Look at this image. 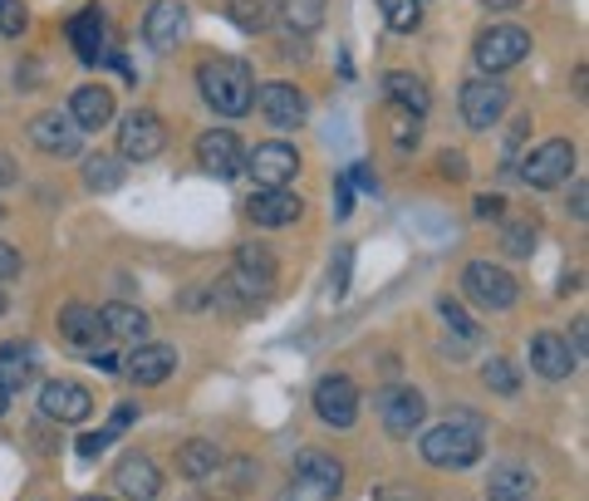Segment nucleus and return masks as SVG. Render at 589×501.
I'll list each match as a JSON object with an SVG mask.
<instances>
[{
	"instance_id": "1",
	"label": "nucleus",
	"mask_w": 589,
	"mask_h": 501,
	"mask_svg": "<svg viewBox=\"0 0 589 501\" xmlns=\"http://www.w3.org/2000/svg\"><path fill=\"white\" fill-rule=\"evenodd\" d=\"M197 89H202V99L212 103L216 113H226V119H241V113H251V103H256V75H251L246 59H207L202 69H197Z\"/></svg>"
},
{
	"instance_id": "2",
	"label": "nucleus",
	"mask_w": 589,
	"mask_h": 501,
	"mask_svg": "<svg viewBox=\"0 0 589 501\" xmlns=\"http://www.w3.org/2000/svg\"><path fill=\"white\" fill-rule=\"evenodd\" d=\"M423 463L427 467H442V472H462L481 457V433L477 423H437L433 433H423Z\"/></svg>"
},
{
	"instance_id": "3",
	"label": "nucleus",
	"mask_w": 589,
	"mask_h": 501,
	"mask_svg": "<svg viewBox=\"0 0 589 501\" xmlns=\"http://www.w3.org/2000/svg\"><path fill=\"white\" fill-rule=\"evenodd\" d=\"M462 296L477 310L501 315V310H511L515 300H521V280H515L507 266H497V260H471V266L462 270Z\"/></svg>"
},
{
	"instance_id": "4",
	"label": "nucleus",
	"mask_w": 589,
	"mask_h": 501,
	"mask_svg": "<svg viewBox=\"0 0 589 501\" xmlns=\"http://www.w3.org/2000/svg\"><path fill=\"white\" fill-rule=\"evenodd\" d=\"M276 290V256H270L266 246H236V266H231V276L216 286V300H260Z\"/></svg>"
},
{
	"instance_id": "5",
	"label": "nucleus",
	"mask_w": 589,
	"mask_h": 501,
	"mask_svg": "<svg viewBox=\"0 0 589 501\" xmlns=\"http://www.w3.org/2000/svg\"><path fill=\"white\" fill-rule=\"evenodd\" d=\"M531 55V35H525L521 25H491L477 35V49H471V59H477L481 75H507V69H515L521 59Z\"/></svg>"
},
{
	"instance_id": "6",
	"label": "nucleus",
	"mask_w": 589,
	"mask_h": 501,
	"mask_svg": "<svg viewBox=\"0 0 589 501\" xmlns=\"http://www.w3.org/2000/svg\"><path fill=\"white\" fill-rule=\"evenodd\" d=\"M575 172V143L570 138H545L541 148H531L521 158V182L535 192H551V187L570 182Z\"/></svg>"
},
{
	"instance_id": "7",
	"label": "nucleus",
	"mask_w": 589,
	"mask_h": 501,
	"mask_svg": "<svg viewBox=\"0 0 589 501\" xmlns=\"http://www.w3.org/2000/svg\"><path fill=\"white\" fill-rule=\"evenodd\" d=\"M167 148V123L153 109H133L119 119V158L123 163H147Z\"/></svg>"
},
{
	"instance_id": "8",
	"label": "nucleus",
	"mask_w": 589,
	"mask_h": 501,
	"mask_svg": "<svg viewBox=\"0 0 589 501\" xmlns=\"http://www.w3.org/2000/svg\"><path fill=\"white\" fill-rule=\"evenodd\" d=\"M507 103H511V89L501 79H491V75L462 84V119H467L477 133L497 129L501 113H507Z\"/></svg>"
},
{
	"instance_id": "9",
	"label": "nucleus",
	"mask_w": 589,
	"mask_h": 501,
	"mask_svg": "<svg viewBox=\"0 0 589 501\" xmlns=\"http://www.w3.org/2000/svg\"><path fill=\"white\" fill-rule=\"evenodd\" d=\"M314 413L324 427H340V433L359 423V389H354L349 374H324L314 383Z\"/></svg>"
},
{
	"instance_id": "10",
	"label": "nucleus",
	"mask_w": 589,
	"mask_h": 501,
	"mask_svg": "<svg viewBox=\"0 0 589 501\" xmlns=\"http://www.w3.org/2000/svg\"><path fill=\"white\" fill-rule=\"evenodd\" d=\"M294 172H300V153H294L290 143L270 138L246 153V172L241 177H256V187H290Z\"/></svg>"
},
{
	"instance_id": "11",
	"label": "nucleus",
	"mask_w": 589,
	"mask_h": 501,
	"mask_svg": "<svg viewBox=\"0 0 589 501\" xmlns=\"http://www.w3.org/2000/svg\"><path fill=\"white\" fill-rule=\"evenodd\" d=\"M197 163H202V172H212L216 182H231V177L246 172V148H241V138L231 129H207L202 138H197Z\"/></svg>"
},
{
	"instance_id": "12",
	"label": "nucleus",
	"mask_w": 589,
	"mask_h": 501,
	"mask_svg": "<svg viewBox=\"0 0 589 501\" xmlns=\"http://www.w3.org/2000/svg\"><path fill=\"white\" fill-rule=\"evenodd\" d=\"M30 143H35L45 158H74V153H79V143H84V133H79V123H74L69 113L45 109V113H35V119H30Z\"/></svg>"
},
{
	"instance_id": "13",
	"label": "nucleus",
	"mask_w": 589,
	"mask_h": 501,
	"mask_svg": "<svg viewBox=\"0 0 589 501\" xmlns=\"http://www.w3.org/2000/svg\"><path fill=\"white\" fill-rule=\"evenodd\" d=\"M251 109H260V119H266L270 129H300V123L310 119V103H304V93L294 89V84H286V79L256 89V103H251Z\"/></svg>"
},
{
	"instance_id": "14",
	"label": "nucleus",
	"mask_w": 589,
	"mask_h": 501,
	"mask_svg": "<svg viewBox=\"0 0 589 501\" xmlns=\"http://www.w3.org/2000/svg\"><path fill=\"white\" fill-rule=\"evenodd\" d=\"M304 212V202L290 192V187H256V192L246 197V216L256 226H266V232H280V226H294Z\"/></svg>"
},
{
	"instance_id": "15",
	"label": "nucleus",
	"mask_w": 589,
	"mask_h": 501,
	"mask_svg": "<svg viewBox=\"0 0 589 501\" xmlns=\"http://www.w3.org/2000/svg\"><path fill=\"white\" fill-rule=\"evenodd\" d=\"M423 413H427V403L418 389H384L378 393V417H384L388 437H413L418 427H423Z\"/></svg>"
},
{
	"instance_id": "16",
	"label": "nucleus",
	"mask_w": 589,
	"mask_h": 501,
	"mask_svg": "<svg viewBox=\"0 0 589 501\" xmlns=\"http://www.w3.org/2000/svg\"><path fill=\"white\" fill-rule=\"evenodd\" d=\"M113 487H119L123 501H157L163 492V472L147 453H129L119 467H113Z\"/></svg>"
},
{
	"instance_id": "17",
	"label": "nucleus",
	"mask_w": 589,
	"mask_h": 501,
	"mask_svg": "<svg viewBox=\"0 0 589 501\" xmlns=\"http://www.w3.org/2000/svg\"><path fill=\"white\" fill-rule=\"evenodd\" d=\"M40 413H45L49 423H84V417L93 413V393L84 389V383L55 379V383H45V393H40Z\"/></svg>"
},
{
	"instance_id": "18",
	"label": "nucleus",
	"mask_w": 589,
	"mask_h": 501,
	"mask_svg": "<svg viewBox=\"0 0 589 501\" xmlns=\"http://www.w3.org/2000/svg\"><path fill=\"white\" fill-rule=\"evenodd\" d=\"M187 35V5L182 0H153V10L143 15V40L153 49H177Z\"/></svg>"
},
{
	"instance_id": "19",
	"label": "nucleus",
	"mask_w": 589,
	"mask_h": 501,
	"mask_svg": "<svg viewBox=\"0 0 589 501\" xmlns=\"http://www.w3.org/2000/svg\"><path fill=\"white\" fill-rule=\"evenodd\" d=\"M575 364L580 359H575V349H570L565 334H555V330L531 334V369L541 374V379H570Z\"/></svg>"
},
{
	"instance_id": "20",
	"label": "nucleus",
	"mask_w": 589,
	"mask_h": 501,
	"mask_svg": "<svg viewBox=\"0 0 589 501\" xmlns=\"http://www.w3.org/2000/svg\"><path fill=\"white\" fill-rule=\"evenodd\" d=\"M177 369V349L173 344H138V349L123 359V374H129L133 383H143V389H157V383H167Z\"/></svg>"
},
{
	"instance_id": "21",
	"label": "nucleus",
	"mask_w": 589,
	"mask_h": 501,
	"mask_svg": "<svg viewBox=\"0 0 589 501\" xmlns=\"http://www.w3.org/2000/svg\"><path fill=\"white\" fill-rule=\"evenodd\" d=\"M69 119L79 123V133H99L103 123H113V89L109 84H79L69 93Z\"/></svg>"
},
{
	"instance_id": "22",
	"label": "nucleus",
	"mask_w": 589,
	"mask_h": 501,
	"mask_svg": "<svg viewBox=\"0 0 589 501\" xmlns=\"http://www.w3.org/2000/svg\"><path fill=\"white\" fill-rule=\"evenodd\" d=\"M59 334H65V344L89 349V354H99V344L109 339V330H103V320H99L93 305H65L59 310Z\"/></svg>"
},
{
	"instance_id": "23",
	"label": "nucleus",
	"mask_w": 589,
	"mask_h": 501,
	"mask_svg": "<svg viewBox=\"0 0 589 501\" xmlns=\"http://www.w3.org/2000/svg\"><path fill=\"white\" fill-rule=\"evenodd\" d=\"M69 40H74V55H79L84 65H99L103 59V10L99 5L79 10V15L69 20Z\"/></svg>"
},
{
	"instance_id": "24",
	"label": "nucleus",
	"mask_w": 589,
	"mask_h": 501,
	"mask_svg": "<svg viewBox=\"0 0 589 501\" xmlns=\"http://www.w3.org/2000/svg\"><path fill=\"white\" fill-rule=\"evenodd\" d=\"M384 93L398 103V109H408L413 119H423L427 109H433V93H427V84L418 75H408V69H393V75H384Z\"/></svg>"
},
{
	"instance_id": "25",
	"label": "nucleus",
	"mask_w": 589,
	"mask_h": 501,
	"mask_svg": "<svg viewBox=\"0 0 589 501\" xmlns=\"http://www.w3.org/2000/svg\"><path fill=\"white\" fill-rule=\"evenodd\" d=\"M221 467V447L212 437H192V443L177 447V472L187 477V482H202V477H212Z\"/></svg>"
},
{
	"instance_id": "26",
	"label": "nucleus",
	"mask_w": 589,
	"mask_h": 501,
	"mask_svg": "<svg viewBox=\"0 0 589 501\" xmlns=\"http://www.w3.org/2000/svg\"><path fill=\"white\" fill-rule=\"evenodd\" d=\"M531 492H535V477L525 472V467H515V463L497 467L491 482H487V501H531Z\"/></svg>"
},
{
	"instance_id": "27",
	"label": "nucleus",
	"mask_w": 589,
	"mask_h": 501,
	"mask_svg": "<svg viewBox=\"0 0 589 501\" xmlns=\"http://www.w3.org/2000/svg\"><path fill=\"white\" fill-rule=\"evenodd\" d=\"M99 320H103V330L113 334V339H147V315L138 305H123V300H113V305H103L99 310Z\"/></svg>"
},
{
	"instance_id": "28",
	"label": "nucleus",
	"mask_w": 589,
	"mask_h": 501,
	"mask_svg": "<svg viewBox=\"0 0 589 501\" xmlns=\"http://www.w3.org/2000/svg\"><path fill=\"white\" fill-rule=\"evenodd\" d=\"M226 15L246 35H266L276 25V0H226Z\"/></svg>"
},
{
	"instance_id": "29",
	"label": "nucleus",
	"mask_w": 589,
	"mask_h": 501,
	"mask_svg": "<svg viewBox=\"0 0 589 501\" xmlns=\"http://www.w3.org/2000/svg\"><path fill=\"white\" fill-rule=\"evenodd\" d=\"M35 374V349L30 344H0V389H25Z\"/></svg>"
},
{
	"instance_id": "30",
	"label": "nucleus",
	"mask_w": 589,
	"mask_h": 501,
	"mask_svg": "<svg viewBox=\"0 0 589 501\" xmlns=\"http://www.w3.org/2000/svg\"><path fill=\"white\" fill-rule=\"evenodd\" d=\"M294 477H304V482H314V487H330V492L344 487V467L334 463L330 453H300L294 457Z\"/></svg>"
},
{
	"instance_id": "31",
	"label": "nucleus",
	"mask_w": 589,
	"mask_h": 501,
	"mask_svg": "<svg viewBox=\"0 0 589 501\" xmlns=\"http://www.w3.org/2000/svg\"><path fill=\"white\" fill-rule=\"evenodd\" d=\"M84 187H89V192H119L123 187V158H109V153L89 158L84 163Z\"/></svg>"
},
{
	"instance_id": "32",
	"label": "nucleus",
	"mask_w": 589,
	"mask_h": 501,
	"mask_svg": "<svg viewBox=\"0 0 589 501\" xmlns=\"http://www.w3.org/2000/svg\"><path fill=\"white\" fill-rule=\"evenodd\" d=\"M276 15H286V25L300 35H314L324 25V0H280Z\"/></svg>"
},
{
	"instance_id": "33",
	"label": "nucleus",
	"mask_w": 589,
	"mask_h": 501,
	"mask_svg": "<svg viewBox=\"0 0 589 501\" xmlns=\"http://www.w3.org/2000/svg\"><path fill=\"white\" fill-rule=\"evenodd\" d=\"M481 383H487L491 393H501V399H511V393L521 389V369L497 354V359H487V369H481Z\"/></svg>"
},
{
	"instance_id": "34",
	"label": "nucleus",
	"mask_w": 589,
	"mask_h": 501,
	"mask_svg": "<svg viewBox=\"0 0 589 501\" xmlns=\"http://www.w3.org/2000/svg\"><path fill=\"white\" fill-rule=\"evenodd\" d=\"M378 10H384L388 30H398V35H413L418 20H423V10H418V0H378Z\"/></svg>"
},
{
	"instance_id": "35",
	"label": "nucleus",
	"mask_w": 589,
	"mask_h": 501,
	"mask_svg": "<svg viewBox=\"0 0 589 501\" xmlns=\"http://www.w3.org/2000/svg\"><path fill=\"white\" fill-rule=\"evenodd\" d=\"M501 250L515 260H525L535 250V222H511L507 232H501Z\"/></svg>"
},
{
	"instance_id": "36",
	"label": "nucleus",
	"mask_w": 589,
	"mask_h": 501,
	"mask_svg": "<svg viewBox=\"0 0 589 501\" xmlns=\"http://www.w3.org/2000/svg\"><path fill=\"white\" fill-rule=\"evenodd\" d=\"M349 270H354V246H334V260H330V296L334 300L349 296Z\"/></svg>"
},
{
	"instance_id": "37",
	"label": "nucleus",
	"mask_w": 589,
	"mask_h": 501,
	"mask_svg": "<svg viewBox=\"0 0 589 501\" xmlns=\"http://www.w3.org/2000/svg\"><path fill=\"white\" fill-rule=\"evenodd\" d=\"M442 320H447V325L457 330V339H462V344H471V339H477V325H471V320H467V310H462L457 300H442Z\"/></svg>"
},
{
	"instance_id": "38",
	"label": "nucleus",
	"mask_w": 589,
	"mask_h": 501,
	"mask_svg": "<svg viewBox=\"0 0 589 501\" xmlns=\"http://www.w3.org/2000/svg\"><path fill=\"white\" fill-rule=\"evenodd\" d=\"M25 25H30L25 5H20V0H0V35H20Z\"/></svg>"
},
{
	"instance_id": "39",
	"label": "nucleus",
	"mask_w": 589,
	"mask_h": 501,
	"mask_svg": "<svg viewBox=\"0 0 589 501\" xmlns=\"http://www.w3.org/2000/svg\"><path fill=\"white\" fill-rule=\"evenodd\" d=\"M437 172L447 177V182H467V153H437Z\"/></svg>"
},
{
	"instance_id": "40",
	"label": "nucleus",
	"mask_w": 589,
	"mask_h": 501,
	"mask_svg": "<svg viewBox=\"0 0 589 501\" xmlns=\"http://www.w3.org/2000/svg\"><path fill=\"white\" fill-rule=\"evenodd\" d=\"M393 138H398V148H418V119L413 113H398V123H393Z\"/></svg>"
},
{
	"instance_id": "41",
	"label": "nucleus",
	"mask_w": 589,
	"mask_h": 501,
	"mask_svg": "<svg viewBox=\"0 0 589 501\" xmlns=\"http://www.w3.org/2000/svg\"><path fill=\"white\" fill-rule=\"evenodd\" d=\"M109 443H113L109 433H84V437H79V443H74V447H79V457H84V463H93V457H99V453H103V447H109Z\"/></svg>"
},
{
	"instance_id": "42",
	"label": "nucleus",
	"mask_w": 589,
	"mask_h": 501,
	"mask_svg": "<svg viewBox=\"0 0 589 501\" xmlns=\"http://www.w3.org/2000/svg\"><path fill=\"white\" fill-rule=\"evenodd\" d=\"M133 417H138V403H119V413H113V417H109V427H103V433H109V437H119V433H123V427H129V423H133Z\"/></svg>"
},
{
	"instance_id": "43",
	"label": "nucleus",
	"mask_w": 589,
	"mask_h": 501,
	"mask_svg": "<svg viewBox=\"0 0 589 501\" xmlns=\"http://www.w3.org/2000/svg\"><path fill=\"white\" fill-rule=\"evenodd\" d=\"M20 266H25V260H20V250L10 246V242H0V280H5V276H20Z\"/></svg>"
},
{
	"instance_id": "44",
	"label": "nucleus",
	"mask_w": 589,
	"mask_h": 501,
	"mask_svg": "<svg viewBox=\"0 0 589 501\" xmlns=\"http://www.w3.org/2000/svg\"><path fill=\"white\" fill-rule=\"evenodd\" d=\"M477 216L481 222H497V216H507V202L501 197H477Z\"/></svg>"
},
{
	"instance_id": "45",
	"label": "nucleus",
	"mask_w": 589,
	"mask_h": 501,
	"mask_svg": "<svg viewBox=\"0 0 589 501\" xmlns=\"http://www.w3.org/2000/svg\"><path fill=\"white\" fill-rule=\"evenodd\" d=\"M570 216H575V222H585V216H589V187H585V182H575V197H570Z\"/></svg>"
},
{
	"instance_id": "46",
	"label": "nucleus",
	"mask_w": 589,
	"mask_h": 501,
	"mask_svg": "<svg viewBox=\"0 0 589 501\" xmlns=\"http://www.w3.org/2000/svg\"><path fill=\"white\" fill-rule=\"evenodd\" d=\"M93 364H99L103 374H123V359H119V354H109V349H103V354H93Z\"/></svg>"
},
{
	"instance_id": "47",
	"label": "nucleus",
	"mask_w": 589,
	"mask_h": 501,
	"mask_svg": "<svg viewBox=\"0 0 589 501\" xmlns=\"http://www.w3.org/2000/svg\"><path fill=\"white\" fill-rule=\"evenodd\" d=\"M349 172H354L349 182H354V187H364V192H374V187H378V182H374V172H368L364 163H359V167H349Z\"/></svg>"
},
{
	"instance_id": "48",
	"label": "nucleus",
	"mask_w": 589,
	"mask_h": 501,
	"mask_svg": "<svg viewBox=\"0 0 589 501\" xmlns=\"http://www.w3.org/2000/svg\"><path fill=\"white\" fill-rule=\"evenodd\" d=\"M15 172H20V167L10 163V153H0V187H10V182H15Z\"/></svg>"
},
{
	"instance_id": "49",
	"label": "nucleus",
	"mask_w": 589,
	"mask_h": 501,
	"mask_svg": "<svg viewBox=\"0 0 589 501\" xmlns=\"http://www.w3.org/2000/svg\"><path fill=\"white\" fill-rule=\"evenodd\" d=\"M349 202H354V192H349V182H340V212H334V216H349Z\"/></svg>"
},
{
	"instance_id": "50",
	"label": "nucleus",
	"mask_w": 589,
	"mask_h": 501,
	"mask_svg": "<svg viewBox=\"0 0 589 501\" xmlns=\"http://www.w3.org/2000/svg\"><path fill=\"white\" fill-rule=\"evenodd\" d=\"M481 5H487V10H515L521 0H481Z\"/></svg>"
},
{
	"instance_id": "51",
	"label": "nucleus",
	"mask_w": 589,
	"mask_h": 501,
	"mask_svg": "<svg viewBox=\"0 0 589 501\" xmlns=\"http://www.w3.org/2000/svg\"><path fill=\"white\" fill-rule=\"evenodd\" d=\"M10 413V389H0V417Z\"/></svg>"
},
{
	"instance_id": "52",
	"label": "nucleus",
	"mask_w": 589,
	"mask_h": 501,
	"mask_svg": "<svg viewBox=\"0 0 589 501\" xmlns=\"http://www.w3.org/2000/svg\"><path fill=\"white\" fill-rule=\"evenodd\" d=\"M79 501H113V497H79Z\"/></svg>"
},
{
	"instance_id": "53",
	"label": "nucleus",
	"mask_w": 589,
	"mask_h": 501,
	"mask_svg": "<svg viewBox=\"0 0 589 501\" xmlns=\"http://www.w3.org/2000/svg\"><path fill=\"white\" fill-rule=\"evenodd\" d=\"M0 315H5V290H0Z\"/></svg>"
},
{
	"instance_id": "54",
	"label": "nucleus",
	"mask_w": 589,
	"mask_h": 501,
	"mask_svg": "<svg viewBox=\"0 0 589 501\" xmlns=\"http://www.w3.org/2000/svg\"><path fill=\"white\" fill-rule=\"evenodd\" d=\"M0 216H5V207H0Z\"/></svg>"
}]
</instances>
